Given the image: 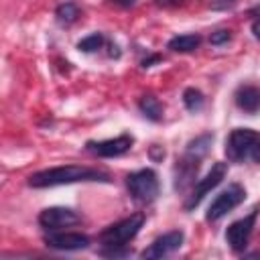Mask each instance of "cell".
Here are the masks:
<instances>
[{
    "instance_id": "cell-1",
    "label": "cell",
    "mask_w": 260,
    "mask_h": 260,
    "mask_svg": "<svg viewBox=\"0 0 260 260\" xmlns=\"http://www.w3.org/2000/svg\"><path fill=\"white\" fill-rule=\"evenodd\" d=\"M81 181H100V183H110V175L91 167H81V165H61V167H51L37 171L28 177V185L35 189L43 187H57V185H71V183H81Z\"/></svg>"
},
{
    "instance_id": "cell-2",
    "label": "cell",
    "mask_w": 260,
    "mask_h": 260,
    "mask_svg": "<svg viewBox=\"0 0 260 260\" xmlns=\"http://www.w3.org/2000/svg\"><path fill=\"white\" fill-rule=\"evenodd\" d=\"M211 142H213V134H201L187 144L185 154L175 165V189L177 191H183L191 183V179L197 175L199 162L207 154Z\"/></svg>"
},
{
    "instance_id": "cell-3",
    "label": "cell",
    "mask_w": 260,
    "mask_h": 260,
    "mask_svg": "<svg viewBox=\"0 0 260 260\" xmlns=\"http://www.w3.org/2000/svg\"><path fill=\"white\" fill-rule=\"evenodd\" d=\"M225 156L232 162H258L260 165V132L250 128H236L225 138Z\"/></svg>"
},
{
    "instance_id": "cell-4",
    "label": "cell",
    "mask_w": 260,
    "mask_h": 260,
    "mask_svg": "<svg viewBox=\"0 0 260 260\" xmlns=\"http://www.w3.org/2000/svg\"><path fill=\"white\" fill-rule=\"evenodd\" d=\"M144 223V215L142 213H134L114 225H108L102 234H100V242L104 248H114V246H126L130 240L136 238V234L140 232Z\"/></svg>"
},
{
    "instance_id": "cell-5",
    "label": "cell",
    "mask_w": 260,
    "mask_h": 260,
    "mask_svg": "<svg viewBox=\"0 0 260 260\" xmlns=\"http://www.w3.org/2000/svg\"><path fill=\"white\" fill-rule=\"evenodd\" d=\"M126 187L134 201L152 203L158 195V177L152 169H140L126 177Z\"/></svg>"
},
{
    "instance_id": "cell-6",
    "label": "cell",
    "mask_w": 260,
    "mask_h": 260,
    "mask_svg": "<svg viewBox=\"0 0 260 260\" xmlns=\"http://www.w3.org/2000/svg\"><path fill=\"white\" fill-rule=\"evenodd\" d=\"M244 199H246V189H244L242 185H238V183L230 185L228 189H223V191L211 201V205H209V209H207V213H205V219H207V221H217V219H221L225 213H230L234 207H238Z\"/></svg>"
},
{
    "instance_id": "cell-7",
    "label": "cell",
    "mask_w": 260,
    "mask_h": 260,
    "mask_svg": "<svg viewBox=\"0 0 260 260\" xmlns=\"http://www.w3.org/2000/svg\"><path fill=\"white\" fill-rule=\"evenodd\" d=\"M225 175H228V162H215V165L207 171V175L195 183L191 195H189L187 201H185V209H187V211L195 209V207L203 201V197H205L213 187H217V185L223 181Z\"/></svg>"
},
{
    "instance_id": "cell-8",
    "label": "cell",
    "mask_w": 260,
    "mask_h": 260,
    "mask_svg": "<svg viewBox=\"0 0 260 260\" xmlns=\"http://www.w3.org/2000/svg\"><path fill=\"white\" fill-rule=\"evenodd\" d=\"M256 215H258V209H252L248 215H244L242 219H236L225 230V242L234 252H242L248 246L254 223H256Z\"/></svg>"
},
{
    "instance_id": "cell-9",
    "label": "cell",
    "mask_w": 260,
    "mask_h": 260,
    "mask_svg": "<svg viewBox=\"0 0 260 260\" xmlns=\"http://www.w3.org/2000/svg\"><path fill=\"white\" fill-rule=\"evenodd\" d=\"M134 144V138L130 134H120L116 138H108V140H89L85 144V148L89 152H93L95 156H102V158H114V156H120L124 152H128Z\"/></svg>"
},
{
    "instance_id": "cell-10",
    "label": "cell",
    "mask_w": 260,
    "mask_h": 260,
    "mask_svg": "<svg viewBox=\"0 0 260 260\" xmlns=\"http://www.w3.org/2000/svg\"><path fill=\"white\" fill-rule=\"evenodd\" d=\"M79 221H81L79 213L69 207H47L39 213V223L49 232H57L61 228L75 225Z\"/></svg>"
},
{
    "instance_id": "cell-11",
    "label": "cell",
    "mask_w": 260,
    "mask_h": 260,
    "mask_svg": "<svg viewBox=\"0 0 260 260\" xmlns=\"http://www.w3.org/2000/svg\"><path fill=\"white\" fill-rule=\"evenodd\" d=\"M183 232L181 230H175V232H167L162 236H158L144 252H142V258L146 260H152V258H165L173 252H177L181 246H183Z\"/></svg>"
},
{
    "instance_id": "cell-12",
    "label": "cell",
    "mask_w": 260,
    "mask_h": 260,
    "mask_svg": "<svg viewBox=\"0 0 260 260\" xmlns=\"http://www.w3.org/2000/svg\"><path fill=\"white\" fill-rule=\"evenodd\" d=\"M45 244L53 250L73 252V250H85L89 246V238L79 232H55L45 236Z\"/></svg>"
},
{
    "instance_id": "cell-13",
    "label": "cell",
    "mask_w": 260,
    "mask_h": 260,
    "mask_svg": "<svg viewBox=\"0 0 260 260\" xmlns=\"http://www.w3.org/2000/svg\"><path fill=\"white\" fill-rule=\"evenodd\" d=\"M234 100H236V106L246 112V114H256L260 110V87L256 85H240L234 93Z\"/></svg>"
},
{
    "instance_id": "cell-14",
    "label": "cell",
    "mask_w": 260,
    "mask_h": 260,
    "mask_svg": "<svg viewBox=\"0 0 260 260\" xmlns=\"http://www.w3.org/2000/svg\"><path fill=\"white\" fill-rule=\"evenodd\" d=\"M199 43H201V37L195 35V32H189V35H177V37H173L167 47L171 51H177V53H191V51H195L199 47Z\"/></svg>"
},
{
    "instance_id": "cell-15",
    "label": "cell",
    "mask_w": 260,
    "mask_h": 260,
    "mask_svg": "<svg viewBox=\"0 0 260 260\" xmlns=\"http://www.w3.org/2000/svg\"><path fill=\"white\" fill-rule=\"evenodd\" d=\"M138 108H140V112H142L144 118H148L152 122L162 120V104L158 102V98H154L150 93L148 95H142L140 102H138Z\"/></svg>"
},
{
    "instance_id": "cell-16",
    "label": "cell",
    "mask_w": 260,
    "mask_h": 260,
    "mask_svg": "<svg viewBox=\"0 0 260 260\" xmlns=\"http://www.w3.org/2000/svg\"><path fill=\"white\" fill-rule=\"evenodd\" d=\"M55 16H57V20H59L61 24H71V22L77 20V16H79V8H77L75 2H63V4L57 6Z\"/></svg>"
},
{
    "instance_id": "cell-17",
    "label": "cell",
    "mask_w": 260,
    "mask_h": 260,
    "mask_svg": "<svg viewBox=\"0 0 260 260\" xmlns=\"http://www.w3.org/2000/svg\"><path fill=\"white\" fill-rule=\"evenodd\" d=\"M203 102H205V98H203V93H201L199 89L187 87V89L183 91V104H185V108H187L189 112H199V110L203 108Z\"/></svg>"
},
{
    "instance_id": "cell-18",
    "label": "cell",
    "mask_w": 260,
    "mask_h": 260,
    "mask_svg": "<svg viewBox=\"0 0 260 260\" xmlns=\"http://www.w3.org/2000/svg\"><path fill=\"white\" fill-rule=\"evenodd\" d=\"M102 47H104V35L102 32H93V35H89V37H85L77 43V49L83 51V53H93Z\"/></svg>"
},
{
    "instance_id": "cell-19",
    "label": "cell",
    "mask_w": 260,
    "mask_h": 260,
    "mask_svg": "<svg viewBox=\"0 0 260 260\" xmlns=\"http://www.w3.org/2000/svg\"><path fill=\"white\" fill-rule=\"evenodd\" d=\"M232 39V30H228V28H221V30H215V32H211V37H209V43L211 45H223V43H228Z\"/></svg>"
},
{
    "instance_id": "cell-20",
    "label": "cell",
    "mask_w": 260,
    "mask_h": 260,
    "mask_svg": "<svg viewBox=\"0 0 260 260\" xmlns=\"http://www.w3.org/2000/svg\"><path fill=\"white\" fill-rule=\"evenodd\" d=\"M252 32H254V37L260 41V18H256V20L252 22Z\"/></svg>"
},
{
    "instance_id": "cell-21",
    "label": "cell",
    "mask_w": 260,
    "mask_h": 260,
    "mask_svg": "<svg viewBox=\"0 0 260 260\" xmlns=\"http://www.w3.org/2000/svg\"><path fill=\"white\" fill-rule=\"evenodd\" d=\"M112 2H116L118 6H124V8H130L136 4V0H112Z\"/></svg>"
}]
</instances>
